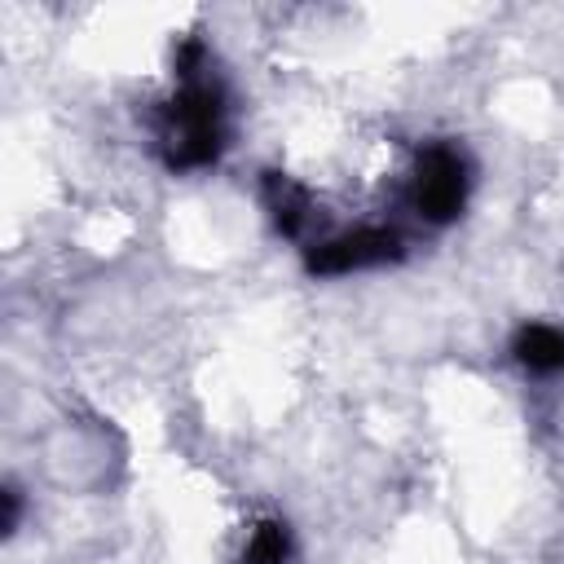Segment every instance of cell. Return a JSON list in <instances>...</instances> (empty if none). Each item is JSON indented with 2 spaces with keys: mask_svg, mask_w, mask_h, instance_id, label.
Returning a JSON list of instances; mask_svg holds the SVG:
<instances>
[{
  "mask_svg": "<svg viewBox=\"0 0 564 564\" xmlns=\"http://www.w3.org/2000/svg\"><path fill=\"white\" fill-rule=\"evenodd\" d=\"M511 352L524 370H538V375H551V370H564V330L555 326H520L516 339H511Z\"/></svg>",
  "mask_w": 564,
  "mask_h": 564,
  "instance_id": "5b68a950",
  "label": "cell"
},
{
  "mask_svg": "<svg viewBox=\"0 0 564 564\" xmlns=\"http://www.w3.org/2000/svg\"><path fill=\"white\" fill-rule=\"evenodd\" d=\"M397 256H401V234L388 229V225H366V229H348V234H335V238L317 242L308 251V269L322 273V278H335V273H357V269L388 264Z\"/></svg>",
  "mask_w": 564,
  "mask_h": 564,
  "instance_id": "3957f363",
  "label": "cell"
},
{
  "mask_svg": "<svg viewBox=\"0 0 564 564\" xmlns=\"http://www.w3.org/2000/svg\"><path fill=\"white\" fill-rule=\"evenodd\" d=\"M410 203H414V212H419L423 220H432V225L454 220V216L463 212V203H467V159H463L454 145H445V141L427 145V150L419 154V163H414Z\"/></svg>",
  "mask_w": 564,
  "mask_h": 564,
  "instance_id": "7a4b0ae2",
  "label": "cell"
},
{
  "mask_svg": "<svg viewBox=\"0 0 564 564\" xmlns=\"http://www.w3.org/2000/svg\"><path fill=\"white\" fill-rule=\"evenodd\" d=\"M264 207L273 216V225L286 234V238H304V229L313 225V194L304 185H295L291 176L282 172H264Z\"/></svg>",
  "mask_w": 564,
  "mask_h": 564,
  "instance_id": "277c9868",
  "label": "cell"
},
{
  "mask_svg": "<svg viewBox=\"0 0 564 564\" xmlns=\"http://www.w3.org/2000/svg\"><path fill=\"white\" fill-rule=\"evenodd\" d=\"M220 88L212 79H185L176 101L167 106V167H207L216 163L220 132Z\"/></svg>",
  "mask_w": 564,
  "mask_h": 564,
  "instance_id": "6da1fadb",
  "label": "cell"
},
{
  "mask_svg": "<svg viewBox=\"0 0 564 564\" xmlns=\"http://www.w3.org/2000/svg\"><path fill=\"white\" fill-rule=\"evenodd\" d=\"M286 555H291V529L282 520H260L247 538L242 564H286Z\"/></svg>",
  "mask_w": 564,
  "mask_h": 564,
  "instance_id": "8992f818",
  "label": "cell"
},
{
  "mask_svg": "<svg viewBox=\"0 0 564 564\" xmlns=\"http://www.w3.org/2000/svg\"><path fill=\"white\" fill-rule=\"evenodd\" d=\"M18 529V489H4V533Z\"/></svg>",
  "mask_w": 564,
  "mask_h": 564,
  "instance_id": "52a82bcc",
  "label": "cell"
}]
</instances>
